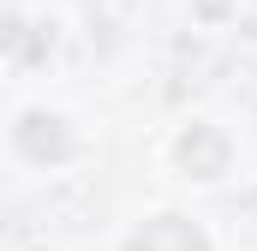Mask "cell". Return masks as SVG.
<instances>
[{"mask_svg": "<svg viewBox=\"0 0 257 251\" xmlns=\"http://www.w3.org/2000/svg\"><path fill=\"white\" fill-rule=\"evenodd\" d=\"M126 251H209V239L197 233L186 215H156V221H144L126 239Z\"/></svg>", "mask_w": 257, "mask_h": 251, "instance_id": "cell-1", "label": "cell"}, {"mask_svg": "<svg viewBox=\"0 0 257 251\" xmlns=\"http://www.w3.org/2000/svg\"><path fill=\"white\" fill-rule=\"evenodd\" d=\"M18 150H24L30 162H66V156H72V132H66V120H54V114H24V120H18Z\"/></svg>", "mask_w": 257, "mask_h": 251, "instance_id": "cell-2", "label": "cell"}, {"mask_svg": "<svg viewBox=\"0 0 257 251\" xmlns=\"http://www.w3.org/2000/svg\"><path fill=\"white\" fill-rule=\"evenodd\" d=\"M180 162L192 168L197 180H215V174H227V138H221L215 126H192V132L180 138Z\"/></svg>", "mask_w": 257, "mask_h": 251, "instance_id": "cell-3", "label": "cell"}]
</instances>
